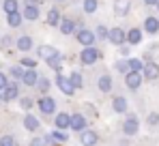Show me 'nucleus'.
<instances>
[{"label": "nucleus", "mask_w": 159, "mask_h": 146, "mask_svg": "<svg viewBox=\"0 0 159 146\" xmlns=\"http://www.w3.org/2000/svg\"><path fill=\"white\" fill-rule=\"evenodd\" d=\"M101 58V52L95 48H84L82 52H80V60H82V65H95L97 60Z\"/></svg>", "instance_id": "1"}, {"label": "nucleus", "mask_w": 159, "mask_h": 146, "mask_svg": "<svg viewBox=\"0 0 159 146\" xmlns=\"http://www.w3.org/2000/svg\"><path fill=\"white\" fill-rule=\"evenodd\" d=\"M75 39H78V43H82L84 48H93L95 41H97V34L93 30H88V28H82V30L75 32Z\"/></svg>", "instance_id": "2"}, {"label": "nucleus", "mask_w": 159, "mask_h": 146, "mask_svg": "<svg viewBox=\"0 0 159 146\" xmlns=\"http://www.w3.org/2000/svg\"><path fill=\"white\" fill-rule=\"evenodd\" d=\"M56 99L52 97H41L39 101H37V107L41 110V114H45V116H50V114H54L56 112Z\"/></svg>", "instance_id": "3"}, {"label": "nucleus", "mask_w": 159, "mask_h": 146, "mask_svg": "<svg viewBox=\"0 0 159 146\" xmlns=\"http://www.w3.org/2000/svg\"><path fill=\"white\" fill-rule=\"evenodd\" d=\"M56 86L60 88V93H65L67 97H71L73 93H75V88L71 86V80H69V75H62V73H58L56 75Z\"/></svg>", "instance_id": "4"}, {"label": "nucleus", "mask_w": 159, "mask_h": 146, "mask_svg": "<svg viewBox=\"0 0 159 146\" xmlns=\"http://www.w3.org/2000/svg\"><path fill=\"white\" fill-rule=\"evenodd\" d=\"M142 82H144V75L138 73V71H129L125 75V86L131 88V90H138V88L142 86Z\"/></svg>", "instance_id": "5"}, {"label": "nucleus", "mask_w": 159, "mask_h": 146, "mask_svg": "<svg viewBox=\"0 0 159 146\" xmlns=\"http://www.w3.org/2000/svg\"><path fill=\"white\" fill-rule=\"evenodd\" d=\"M138 131H140V121H138L135 116H127V118L123 121V133L131 138V135H135Z\"/></svg>", "instance_id": "6"}, {"label": "nucleus", "mask_w": 159, "mask_h": 146, "mask_svg": "<svg viewBox=\"0 0 159 146\" xmlns=\"http://www.w3.org/2000/svg\"><path fill=\"white\" fill-rule=\"evenodd\" d=\"M110 43H114V45H123L125 41H127V32L123 30V28H110V39H107Z\"/></svg>", "instance_id": "7"}, {"label": "nucleus", "mask_w": 159, "mask_h": 146, "mask_svg": "<svg viewBox=\"0 0 159 146\" xmlns=\"http://www.w3.org/2000/svg\"><path fill=\"white\" fill-rule=\"evenodd\" d=\"M86 127H88V121H86V116L84 114H80V112H75V114H71V129L73 131H86Z\"/></svg>", "instance_id": "8"}, {"label": "nucleus", "mask_w": 159, "mask_h": 146, "mask_svg": "<svg viewBox=\"0 0 159 146\" xmlns=\"http://www.w3.org/2000/svg\"><path fill=\"white\" fill-rule=\"evenodd\" d=\"M97 142H99V135L95 131H90V129L82 131V135H80V144L82 146H95Z\"/></svg>", "instance_id": "9"}, {"label": "nucleus", "mask_w": 159, "mask_h": 146, "mask_svg": "<svg viewBox=\"0 0 159 146\" xmlns=\"http://www.w3.org/2000/svg\"><path fill=\"white\" fill-rule=\"evenodd\" d=\"M54 125H56V129L65 131V129H69V127H71V116H69V114H65V112H58V114L54 116Z\"/></svg>", "instance_id": "10"}, {"label": "nucleus", "mask_w": 159, "mask_h": 146, "mask_svg": "<svg viewBox=\"0 0 159 146\" xmlns=\"http://www.w3.org/2000/svg\"><path fill=\"white\" fill-rule=\"evenodd\" d=\"M37 52H39V58H43L45 62H48V60H52V58H56V56L60 54V52H58L56 48H52V45H39Z\"/></svg>", "instance_id": "11"}, {"label": "nucleus", "mask_w": 159, "mask_h": 146, "mask_svg": "<svg viewBox=\"0 0 159 146\" xmlns=\"http://www.w3.org/2000/svg\"><path fill=\"white\" fill-rule=\"evenodd\" d=\"M142 75H144V80H157L159 77V67H157V62H146L144 65V71H142Z\"/></svg>", "instance_id": "12"}, {"label": "nucleus", "mask_w": 159, "mask_h": 146, "mask_svg": "<svg viewBox=\"0 0 159 146\" xmlns=\"http://www.w3.org/2000/svg\"><path fill=\"white\" fill-rule=\"evenodd\" d=\"M20 97V86L15 84V82H11L4 90H2V99L4 101H13V99H17Z\"/></svg>", "instance_id": "13"}, {"label": "nucleus", "mask_w": 159, "mask_h": 146, "mask_svg": "<svg viewBox=\"0 0 159 146\" xmlns=\"http://www.w3.org/2000/svg\"><path fill=\"white\" fill-rule=\"evenodd\" d=\"M75 28H78V24H75L71 17H62V22H60V32H62V34H75V32H78Z\"/></svg>", "instance_id": "14"}, {"label": "nucleus", "mask_w": 159, "mask_h": 146, "mask_svg": "<svg viewBox=\"0 0 159 146\" xmlns=\"http://www.w3.org/2000/svg\"><path fill=\"white\" fill-rule=\"evenodd\" d=\"M144 30H146L148 34H157L159 32V20L155 15H148V17L144 20Z\"/></svg>", "instance_id": "15"}, {"label": "nucleus", "mask_w": 159, "mask_h": 146, "mask_svg": "<svg viewBox=\"0 0 159 146\" xmlns=\"http://www.w3.org/2000/svg\"><path fill=\"white\" fill-rule=\"evenodd\" d=\"M114 13L118 17H125L129 13V0H114Z\"/></svg>", "instance_id": "16"}, {"label": "nucleus", "mask_w": 159, "mask_h": 146, "mask_svg": "<svg viewBox=\"0 0 159 146\" xmlns=\"http://www.w3.org/2000/svg\"><path fill=\"white\" fill-rule=\"evenodd\" d=\"M22 82H24V86H37V82H39L37 69H26L24 77H22Z\"/></svg>", "instance_id": "17"}, {"label": "nucleus", "mask_w": 159, "mask_h": 146, "mask_svg": "<svg viewBox=\"0 0 159 146\" xmlns=\"http://www.w3.org/2000/svg\"><path fill=\"white\" fill-rule=\"evenodd\" d=\"M127 43H129V45L142 43V30H140V28H131V30L127 32Z\"/></svg>", "instance_id": "18"}, {"label": "nucleus", "mask_w": 159, "mask_h": 146, "mask_svg": "<svg viewBox=\"0 0 159 146\" xmlns=\"http://www.w3.org/2000/svg\"><path fill=\"white\" fill-rule=\"evenodd\" d=\"M97 86H99V90H101V93H110V90L114 88V82H112V77H110V75H101V77H99V82H97Z\"/></svg>", "instance_id": "19"}, {"label": "nucleus", "mask_w": 159, "mask_h": 146, "mask_svg": "<svg viewBox=\"0 0 159 146\" xmlns=\"http://www.w3.org/2000/svg\"><path fill=\"white\" fill-rule=\"evenodd\" d=\"M112 110L118 112V114H125V112H127V99L125 97H114V101H112Z\"/></svg>", "instance_id": "20"}, {"label": "nucleus", "mask_w": 159, "mask_h": 146, "mask_svg": "<svg viewBox=\"0 0 159 146\" xmlns=\"http://www.w3.org/2000/svg\"><path fill=\"white\" fill-rule=\"evenodd\" d=\"M60 22H62L60 11H58V9H50V11H48V24L50 26H60Z\"/></svg>", "instance_id": "21"}, {"label": "nucleus", "mask_w": 159, "mask_h": 146, "mask_svg": "<svg viewBox=\"0 0 159 146\" xmlns=\"http://www.w3.org/2000/svg\"><path fill=\"white\" fill-rule=\"evenodd\" d=\"M22 15H24V20H30V22H37V20H39V7H26Z\"/></svg>", "instance_id": "22"}, {"label": "nucleus", "mask_w": 159, "mask_h": 146, "mask_svg": "<svg viewBox=\"0 0 159 146\" xmlns=\"http://www.w3.org/2000/svg\"><path fill=\"white\" fill-rule=\"evenodd\" d=\"M24 127H26L28 131H37V129H39V118L32 116V114H26V118H24Z\"/></svg>", "instance_id": "23"}, {"label": "nucleus", "mask_w": 159, "mask_h": 146, "mask_svg": "<svg viewBox=\"0 0 159 146\" xmlns=\"http://www.w3.org/2000/svg\"><path fill=\"white\" fill-rule=\"evenodd\" d=\"M2 9H4V13H7V15H11V13H17V9H20V2H17V0H4V2H2Z\"/></svg>", "instance_id": "24"}, {"label": "nucleus", "mask_w": 159, "mask_h": 146, "mask_svg": "<svg viewBox=\"0 0 159 146\" xmlns=\"http://www.w3.org/2000/svg\"><path fill=\"white\" fill-rule=\"evenodd\" d=\"M69 80H71V86H73L75 90L84 86V77H82V73H80V71H71V75H69Z\"/></svg>", "instance_id": "25"}, {"label": "nucleus", "mask_w": 159, "mask_h": 146, "mask_svg": "<svg viewBox=\"0 0 159 146\" xmlns=\"http://www.w3.org/2000/svg\"><path fill=\"white\" fill-rule=\"evenodd\" d=\"M45 138H48V142H67V140H69V138H67V133H65V131H60V129H58V131H52V133H50V135H45Z\"/></svg>", "instance_id": "26"}, {"label": "nucleus", "mask_w": 159, "mask_h": 146, "mask_svg": "<svg viewBox=\"0 0 159 146\" xmlns=\"http://www.w3.org/2000/svg\"><path fill=\"white\" fill-rule=\"evenodd\" d=\"M30 48H32V39H30L28 34H24V37L17 39V49H20V52H28Z\"/></svg>", "instance_id": "27"}, {"label": "nucleus", "mask_w": 159, "mask_h": 146, "mask_svg": "<svg viewBox=\"0 0 159 146\" xmlns=\"http://www.w3.org/2000/svg\"><path fill=\"white\" fill-rule=\"evenodd\" d=\"M22 20H24V15H20V11H17V13L7 15V24L11 26V28H17V26L22 24Z\"/></svg>", "instance_id": "28"}, {"label": "nucleus", "mask_w": 159, "mask_h": 146, "mask_svg": "<svg viewBox=\"0 0 159 146\" xmlns=\"http://www.w3.org/2000/svg\"><path fill=\"white\" fill-rule=\"evenodd\" d=\"M48 67H50V69H54L56 73H60V71H62V54H58L56 58L48 60Z\"/></svg>", "instance_id": "29"}, {"label": "nucleus", "mask_w": 159, "mask_h": 146, "mask_svg": "<svg viewBox=\"0 0 159 146\" xmlns=\"http://www.w3.org/2000/svg\"><path fill=\"white\" fill-rule=\"evenodd\" d=\"M127 62H129V69H131V71H138V73L144 71V65H146V62L140 60V58H129Z\"/></svg>", "instance_id": "30"}, {"label": "nucleus", "mask_w": 159, "mask_h": 146, "mask_svg": "<svg viewBox=\"0 0 159 146\" xmlns=\"http://www.w3.org/2000/svg\"><path fill=\"white\" fill-rule=\"evenodd\" d=\"M50 88H52V82H50L48 77H39V82H37V90L45 95V93H48Z\"/></svg>", "instance_id": "31"}, {"label": "nucleus", "mask_w": 159, "mask_h": 146, "mask_svg": "<svg viewBox=\"0 0 159 146\" xmlns=\"http://www.w3.org/2000/svg\"><path fill=\"white\" fill-rule=\"evenodd\" d=\"M114 69H116L118 73H125V75L131 71V69H129V62H127V60H116V62H114Z\"/></svg>", "instance_id": "32"}, {"label": "nucleus", "mask_w": 159, "mask_h": 146, "mask_svg": "<svg viewBox=\"0 0 159 146\" xmlns=\"http://www.w3.org/2000/svg\"><path fill=\"white\" fill-rule=\"evenodd\" d=\"M82 9H84V13H95L97 11V0H84Z\"/></svg>", "instance_id": "33"}, {"label": "nucleus", "mask_w": 159, "mask_h": 146, "mask_svg": "<svg viewBox=\"0 0 159 146\" xmlns=\"http://www.w3.org/2000/svg\"><path fill=\"white\" fill-rule=\"evenodd\" d=\"M95 34H97L99 39L106 41V39H110V28H106L103 24H99V26H97V30H95Z\"/></svg>", "instance_id": "34"}, {"label": "nucleus", "mask_w": 159, "mask_h": 146, "mask_svg": "<svg viewBox=\"0 0 159 146\" xmlns=\"http://www.w3.org/2000/svg\"><path fill=\"white\" fill-rule=\"evenodd\" d=\"M24 69H22V65H17V67H11V77H15V80H22L24 77Z\"/></svg>", "instance_id": "35"}, {"label": "nucleus", "mask_w": 159, "mask_h": 146, "mask_svg": "<svg viewBox=\"0 0 159 146\" xmlns=\"http://www.w3.org/2000/svg\"><path fill=\"white\" fill-rule=\"evenodd\" d=\"M20 65H22V67H28V69H37V60H34V58H22Z\"/></svg>", "instance_id": "36"}, {"label": "nucleus", "mask_w": 159, "mask_h": 146, "mask_svg": "<svg viewBox=\"0 0 159 146\" xmlns=\"http://www.w3.org/2000/svg\"><path fill=\"white\" fill-rule=\"evenodd\" d=\"M20 105H22V110H30V107L34 105V101H32L30 97H22L20 99Z\"/></svg>", "instance_id": "37"}, {"label": "nucleus", "mask_w": 159, "mask_h": 146, "mask_svg": "<svg viewBox=\"0 0 159 146\" xmlns=\"http://www.w3.org/2000/svg\"><path fill=\"white\" fill-rule=\"evenodd\" d=\"M0 146H15V140L11 135H4V138H0Z\"/></svg>", "instance_id": "38"}, {"label": "nucleus", "mask_w": 159, "mask_h": 146, "mask_svg": "<svg viewBox=\"0 0 159 146\" xmlns=\"http://www.w3.org/2000/svg\"><path fill=\"white\" fill-rule=\"evenodd\" d=\"M48 144V138H32L30 146H45Z\"/></svg>", "instance_id": "39"}, {"label": "nucleus", "mask_w": 159, "mask_h": 146, "mask_svg": "<svg viewBox=\"0 0 159 146\" xmlns=\"http://www.w3.org/2000/svg\"><path fill=\"white\" fill-rule=\"evenodd\" d=\"M7 86H9V77H7L4 73L0 71V93H2V90H4Z\"/></svg>", "instance_id": "40"}, {"label": "nucleus", "mask_w": 159, "mask_h": 146, "mask_svg": "<svg viewBox=\"0 0 159 146\" xmlns=\"http://www.w3.org/2000/svg\"><path fill=\"white\" fill-rule=\"evenodd\" d=\"M157 122H159V114H155V112L148 114V125H157Z\"/></svg>", "instance_id": "41"}, {"label": "nucleus", "mask_w": 159, "mask_h": 146, "mask_svg": "<svg viewBox=\"0 0 159 146\" xmlns=\"http://www.w3.org/2000/svg\"><path fill=\"white\" fill-rule=\"evenodd\" d=\"M9 45H11V37H4V39H2V48L7 49Z\"/></svg>", "instance_id": "42"}, {"label": "nucleus", "mask_w": 159, "mask_h": 146, "mask_svg": "<svg viewBox=\"0 0 159 146\" xmlns=\"http://www.w3.org/2000/svg\"><path fill=\"white\" fill-rule=\"evenodd\" d=\"M26 7H39V0H26Z\"/></svg>", "instance_id": "43"}, {"label": "nucleus", "mask_w": 159, "mask_h": 146, "mask_svg": "<svg viewBox=\"0 0 159 146\" xmlns=\"http://www.w3.org/2000/svg\"><path fill=\"white\" fill-rule=\"evenodd\" d=\"M120 54H123V56H129V48H127V45H120Z\"/></svg>", "instance_id": "44"}, {"label": "nucleus", "mask_w": 159, "mask_h": 146, "mask_svg": "<svg viewBox=\"0 0 159 146\" xmlns=\"http://www.w3.org/2000/svg\"><path fill=\"white\" fill-rule=\"evenodd\" d=\"M159 0H144V4H148V7H157Z\"/></svg>", "instance_id": "45"}, {"label": "nucleus", "mask_w": 159, "mask_h": 146, "mask_svg": "<svg viewBox=\"0 0 159 146\" xmlns=\"http://www.w3.org/2000/svg\"><path fill=\"white\" fill-rule=\"evenodd\" d=\"M58 2H67V0H58Z\"/></svg>", "instance_id": "46"}, {"label": "nucleus", "mask_w": 159, "mask_h": 146, "mask_svg": "<svg viewBox=\"0 0 159 146\" xmlns=\"http://www.w3.org/2000/svg\"><path fill=\"white\" fill-rule=\"evenodd\" d=\"M0 101H4V99H2V95H0Z\"/></svg>", "instance_id": "47"}, {"label": "nucleus", "mask_w": 159, "mask_h": 146, "mask_svg": "<svg viewBox=\"0 0 159 146\" xmlns=\"http://www.w3.org/2000/svg\"><path fill=\"white\" fill-rule=\"evenodd\" d=\"M157 11H159V2H157Z\"/></svg>", "instance_id": "48"}]
</instances>
